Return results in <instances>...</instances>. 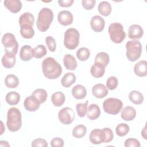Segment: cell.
<instances>
[{"label": "cell", "mask_w": 147, "mask_h": 147, "mask_svg": "<svg viewBox=\"0 0 147 147\" xmlns=\"http://www.w3.org/2000/svg\"><path fill=\"white\" fill-rule=\"evenodd\" d=\"M1 62L2 65L6 68H11L13 67L16 62V55L11 53L5 52L2 57Z\"/></svg>", "instance_id": "obj_16"}, {"label": "cell", "mask_w": 147, "mask_h": 147, "mask_svg": "<svg viewBox=\"0 0 147 147\" xmlns=\"http://www.w3.org/2000/svg\"><path fill=\"white\" fill-rule=\"evenodd\" d=\"M31 146L32 147H47L48 143L45 140L41 138H38L34 139L32 141Z\"/></svg>", "instance_id": "obj_44"}, {"label": "cell", "mask_w": 147, "mask_h": 147, "mask_svg": "<svg viewBox=\"0 0 147 147\" xmlns=\"http://www.w3.org/2000/svg\"><path fill=\"white\" fill-rule=\"evenodd\" d=\"M122 107V102L118 98H109L106 99L103 103L104 111L111 115L118 114L121 111Z\"/></svg>", "instance_id": "obj_7"}, {"label": "cell", "mask_w": 147, "mask_h": 147, "mask_svg": "<svg viewBox=\"0 0 147 147\" xmlns=\"http://www.w3.org/2000/svg\"><path fill=\"white\" fill-rule=\"evenodd\" d=\"M129 100L135 105H140L144 101L143 95L138 91L133 90L129 94Z\"/></svg>", "instance_id": "obj_30"}, {"label": "cell", "mask_w": 147, "mask_h": 147, "mask_svg": "<svg viewBox=\"0 0 147 147\" xmlns=\"http://www.w3.org/2000/svg\"><path fill=\"white\" fill-rule=\"evenodd\" d=\"M126 55L130 61H135L140 57L142 47L139 41L133 40L127 41L126 44Z\"/></svg>", "instance_id": "obj_4"}, {"label": "cell", "mask_w": 147, "mask_h": 147, "mask_svg": "<svg viewBox=\"0 0 147 147\" xmlns=\"http://www.w3.org/2000/svg\"><path fill=\"white\" fill-rule=\"evenodd\" d=\"M87 132V127L83 125H76L72 130V136L76 138L83 137Z\"/></svg>", "instance_id": "obj_35"}, {"label": "cell", "mask_w": 147, "mask_h": 147, "mask_svg": "<svg viewBox=\"0 0 147 147\" xmlns=\"http://www.w3.org/2000/svg\"><path fill=\"white\" fill-rule=\"evenodd\" d=\"M5 84L8 88H15L19 84L18 78L14 74L7 75L5 79Z\"/></svg>", "instance_id": "obj_29"}, {"label": "cell", "mask_w": 147, "mask_h": 147, "mask_svg": "<svg viewBox=\"0 0 147 147\" xmlns=\"http://www.w3.org/2000/svg\"><path fill=\"white\" fill-rule=\"evenodd\" d=\"M63 145L64 141L59 137L53 138L51 141V146L52 147H62Z\"/></svg>", "instance_id": "obj_46"}, {"label": "cell", "mask_w": 147, "mask_h": 147, "mask_svg": "<svg viewBox=\"0 0 147 147\" xmlns=\"http://www.w3.org/2000/svg\"><path fill=\"white\" fill-rule=\"evenodd\" d=\"M105 133V143H108L111 142L114 137L113 133L111 129L109 127H105L102 129Z\"/></svg>", "instance_id": "obj_43"}, {"label": "cell", "mask_w": 147, "mask_h": 147, "mask_svg": "<svg viewBox=\"0 0 147 147\" xmlns=\"http://www.w3.org/2000/svg\"><path fill=\"white\" fill-rule=\"evenodd\" d=\"M2 43L4 46L5 52L11 53L14 55L17 54L18 48V43L14 34L10 33L4 34L2 38Z\"/></svg>", "instance_id": "obj_8"}, {"label": "cell", "mask_w": 147, "mask_h": 147, "mask_svg": "<svg viewBox=\"0 0 147 147\" xmlns=\"http://www.w3.org/2000/svg\"><path fill=\"white\" fill-rule=\"evenodd\" d=\"M90 142L95 145H98L104 142L105 133L103 130L99 129H93L89 136Z\"/></svg>", "instance_id": "obj_11"}, {"label": "cell", "mask_w": 147, "mask_h": 147, "mask_svg": "<svg viewBox=\"0 0 147 147\" xmlns=\"http://www.w3.org/2000/svg\"><path fill=\"white\" fill-rule=\"evenodd\" d=\"M6 125L13 132L19 130L22 126V116L20 111L16 107H11L7 113Z\"/></svg>", "instance_id": "obj_3"}, {"label": "cell", "mask_w": 147, "mask_h": 147, "mask_svg": "<svg viewBox=\"0 0 147 147\" xmlns=\"http://www.w3.org/2000/svg\"><path fill=\"white\" fill-rule=\"evenodd\" d=\"M92 92L95 98L100 99L105 97L108 94L109 91L104 84L98 83L93 86Z\"/></svg>", "instance_id": "obj_15"}, {"label": "cell", "mask_w": 147, "mask_h": 147, "mask_svg": "<svg viewBox=\"0 0 147 147\" xmlns=\"http://www.w3.org/2000/svg\"><path fill=\"white\" fill-rule=\"evenodd\" d=\"M65 100L64 94L61 91H57L54 92L51 96V101L53 105L56 107H60L62 106Z\"/></svg>", "instance_id": "obj_26"}, {"label": "cell", "mask_w": 147, "mask_h": 147, "mask_svg": "<svg viewBox=\"0 0 147 147\" xmlns=\"http://www.w3.org/2000/svg\"><path fill=\"white\" fill-rule=\"evenodd\" d=\"M100 115V110L99 107L96 104L90 105L87 111V117L91 120L96 119Z\"/></svg>", "instance_id": "obj_24"}, {"label": "cell", "mask_w": 147, "mask_h": 147, "mask_svg": "<svg viewBox=\"0 0 147 147\" xmlns=\"http://www.w3.org/2000/svg\"><path fill=\"white\" fill-rule=\"evenodd\" d=\"M124 146L125 147H140L141 144L137 139L130 138L125 140Z\"/></svg>", "instance_id": "obj_42"}, {"label": "cell", "mask_w": 147, "mask_h": 147, "mask_svg": "<svg viewBox=\"0 0 147 147\" xmlns=\"http://www.w3.org/2000/svg\"><path fill=\"white\" fill-rule=\"evenodd\" d=\"M105 25L104 19L99 16H94L90 20L91 28L95 32H102L104 29Z\"/></svg>", "instance_id": "obj_12"}, {"label": "cell", "mask_w": 147, "mask_h": 147, "mask_svg": "<svg viewBox=\"0 0 147 147\" xmlns=\"http://www.w3.org/2000/svg\"><path fill=\"white\" fill-rule=\"evenodd\" d=\"M134 74L139 77H144L147 75V62L141 60L137 62L134 67Z\"/></svg>", "instance_id": "obj_18"}, {"label": "cell", "mask_w": 147, "mask_h": 147, "mask_svg": "<svg viewBox=\"0 0 147 147\" xmlns=\"http://www.w3.org/2000/svg\"><path fill=\"white\" fill-rule=\"evenodd\" d=\"M40 104V101L32 95L26 97L24 102V106L25 109L30 112H34L38 110Z\"/></svg>", "instance_id": "obj_10"}, {"label": "cell", "mask_w": 147, "mask_h": 147, "mask_svg": "<svg viewBox=\"0 0 147 147\" xmlns=\"http://www.w3.org/2000/svg\"><path fill=\"white\" fill-rule=\"evenodd\" d=\"M95 2L96 1L95 0H83L82 4L84 9L90 10L94 7Z\"/></svg>", "instance_id": "obj_45"}, {"label": "cell", "mask_w": 147, "mask_h": 147, "mask_svg": "<svg viewBox=\"0 0 147 147\" xmlns=\"http://www.w3.org/2000/svg\"><path fill=\"white\" fill-rule=\"evenodd\" d=\"M63 63L66 69L71 71L75 70L78 65L76 59L71 54H66L64 55Z\"/></svg>", "instance_id": "obj_21"}, {"label": "cell", "mask_w": 147, "mask_h": 147, "mask_svg": "<svg viewBox=\"0 0 147 147\" xmlns=\"http://www.w3.org/2000/svg\"><path fill=\"white\" fill-rule=\"evenodd\" d=\"M5 100L9 105H16L20 100V95L16 91H10L6 94Z\"/></svg>", "instance_id": "obj_31"}, {"label": "cell", "mask_w": 147, "mask_h": 147, "mask_svg": "<svg viewBox=\"0 0 147 147\" xmlns=\"http://www.w3.org/2000/svg\"><path fill=\"white\" fill-rule=\"evenodd\" d=\"M42 71L47 78L56 79L61 75L62 68L54 58L48 57L42 62Z\"/></svg>", "instance_id": "obj_1"}, {"label": "cell", "mask_w": 147, "mask_h": 147, "mask_svg": "<svg viewBox=\"0 0 147 147\" xmlns=\"http://www.w3.org/2000/svg\"><path fill=\"white\" fill-rule=\"evenodd\" d=\"M90 56V50L85 47L79 48L76 52V57L80 61H84L87 60Z\"/></svg>", "instance_id": "obj_37"}, {"label": "cell", "mask_w": 147, "mask_h": 147, "mask_svg": "<svg viewBox=\"0 0 147 147\" xmlns=\"http://www.w3.org/2000/svg\"><path fill=\"white\" fill-rule=\"evenodd\" d=\"M59 121L64 125H69L75 119V114L74 110L68 107L61 109L58 113Z\"/></svg>", "instance_id": "obj_9"}, {"label": "cell", "mask_w": 147, "mask_h": 147, "mask_svg": "<svg viewBox=\"0 0 147 147\" xmlns=\"http://www.w3.org/2000/svg\"><path fill=\"white\" fill-rule=\"evenodd\" d=\"M80 34L78 30L75 28H69L64 33V44L65 48L74 50L79 44Z\"/></svg>", "instance_id": "obj_6"}, {"label": "cell", "mask_w": 147, "mask_h": 147, "mask_svg": "<svg viewBox=\"0 0 147 147\" xmlns=\"http://www.w3.org/2000/svg\"><path fill=\"white\" fill-rule=\"evenodd\" d=\"M20 34L24 38H32L34 35V30L32 26L29 25H22L20 26Z\"/></svg>", "instance_id": "obj_33"}, {"label": "cell", "mask_w": 147, "mask_h": 147, "mask_svg": "<svg viewBox=\"0 0 147 147\" xmlns=\"http://www.w3.org/2000/svg\"><path fill=\"white\" fill-rule=\"evenodd\" d=\"M76 77L72 72L66 73L61 80V85L65 88H68L71 86L76 82Z\"/></svg>", "instance_id": "obj_25"}, {"label": "cell", "mask_w": 147, "mask_h": 147, "mask_svg": "<svg viewBox=\"0 0 147 147\" xmlns=\"http://www.w3.org/2000/svg\"><path fill=\"white\" fill-rule=\"evenodd\" d=\"M105 72V67L99 64L94 63L91 67L90 73L91 75L95 78L102 77Z\"/></svg>", "instance_id": "obj_27"}, {"label": "cell", "mask_w": 147, "mask_h": 147, "mask_svg": "<svg viewBox=\"0 0 147 147\" xmlns=\"http://www.w3.org/2000/svg\"><path fill=\"white\" fill-rule=\"evenodd\" d=\"M141 136H142V137L145 140H146V139H147V138H146V126H145L143 128V129L142 130V131H141Z\"/></svg>", "instance_id": "obj_48"}, {"label": "cell", "mask_w": 147, "mask_h": 147, "mask_svg": "<svg viewBox=\"0 0 147 147\" xmlns=\"http://www.w3.org/2000/svg\"><path fill=\"white\" fill-rule=\"evenodd\" d=\"M53 20V13L48 7H43L38 13L36 26L41 32H46L49 28Z\"/></svg>", "instance_id": "obj_2"}, {"label": "cell", "mask_w": 147, "mask_h": 147, "mask_svg": "<svg viewBox=\"0 0 147 147\" xmlns=\"http://www.w3.org/2000/svg\"><path fill=\"white\" fill-rule=\"evenodd\" d=\"M100 14L105 17L109 16L111 12V5L107 1H102L100 2L98 7Z\"/></svg>", "instance_id": "obj_28"}, {"label": "cell", "mask_w": 147, "mask_h": 147, "mask_svg": "<svg viewBox=\"0 0 147 147\" xmlns=\"http://www.w3.org/2000/svg\"><path fill=\"white\" fill-rule=\"evenodd\" d=\"M32 95L35 96L41 103H44L46 101L48 96L47 91L42 88H37L35 90L32 92Z\"/></svg>", "instance_id": "obj_36"}, {"label": "cell", "mask_w": 147, "mask_h": 147, "mask_svg": "<svg viewBox=\"0 0 147 147\" xmlns=\"http://www.w3.org/2000/svg\"><path fill=\"white\" fill-rule=\"evenodd\" d=\"M109 61V55L105 52L98 53L95 57V63L101 64L105 67H106L108 65Z\"/></svg>", "instance_id": "obj_32"}, {"label": "cell", "mask_w": 147, "mask_h": 147, "mask_svg": "<svg viewBox=\"0 0 147 147\" xmlns=\"http://www.w3.org/2000/svg\"><path fill=\"white\" fill-rule=\"evenodd\" d=\"M74 0H59L58 3L61 7H70L74 3Z\"/></svg>", "instance_id": "obj_47"}, {"label": "cell", "mask_w": 147, "mask_h": 147, "mask_svg": "<svg viewBox=\"0 0 147 147\" xmlns=\"http://www.w3.org/2000/svg\"><path fill=\"white\" fill-rule=\"evenodd\" d=\"M34 22L33 15L29 12H25L21 15L19 18L20 26L22 25H29L33 26Z\"/></svg>", "instance_id": "obj_23"}, {"label": "cell", "mask_w": 147, "mask_h": 147, "mask_svg": "<svg viewBox=\"0 0 147 147\" xmlns=\"http://www.w3.org/2000/svg\"><path fill=\"white\" fill-rule=\"evenodd\" d=\"M57 20L61 25L68 26L72 23L73 16L72 14L68 10H62L59 13Z\"/></svg>", "instance_id": "obj_13"}, {"label": "cell", "mask_w": 147, "mask_h": 147, "mask_svg": "<svg viewBox=\"0 0 147 147\" xmlns=\"http://www.w3.org/2000/svg\"><path fill=\"white\" fill-rule=\"evenodd\" d=\"M20 59L24 61H29L33 57V49L29 45H25L21 48L20 52Z\"/></svg>", "instance_id": "obj_19"}, {"label": "cell", "mask_w": 147, "mask_h": 147, "mask_svg": "<svg viewBox=\"0 0 147 147\" xmlns=\"http://www.w3.org/2000/svg\"><path fill=\"white\" fill-rule=\"evenodd\" d=\"M88 103V101L87 100L84 103H78L76 105V112L80 117L83 118L87 114Z\"/></svg>", "instance_id": "obj_39"}, {"label": "cell", "mask_w": 147, "mask_h": 147, "mask_svg": "<svg viewBox=\"0 0 147 147\" xmlns=\"http://www.w3.org/2000/svg\"><path fill=\"white\" fill-rule=\"evenodd\" d=\"M144 34L142 28L137 24H133L129 26L128 29V37L129 38L135 40L141 38Z\"/></svg>", "instance_id": "obj_14"}, {"label": "cell", "mask_w": 147, "mask_h": 147, "mask_svg": "<svg viewBox=\"0 0 147 147\" xmlns=\"http://www.w3.org/2000/svg\"><path fill=\"white\" fill-rule=\"evenodd\" d=\"M0 146H10V145L6 141H0Z\"/></svg>", "instance_id": "obj_49"}, {"label": "cell", "mask_w": 147, "mask_h": 147, "mask_svg": "<svg viewBox=\"0 0 147 147\" xmlns=\"http://www.w3.org/2000/svg\"><path fill=\"white\" fill-rule=\"evenodd\" d=\"M45 43L48 49L51 52H55L56 49V42L55 39L51 36H48L45 38Z\"/></svg>", "instance_id": "obj_41"}, {"label": "cell", "mask_w": 147, "mask_h": 147, "mask_svg": "<svg viewBox=\"0 0 147 147\" xmlns=\"http://www.w3.org/2000/svg\"><path fill=\"white\" fill-rule=\"evenodd\" d=\"M72 95L76 99H84L87 95L86 88L81 85L78 84L74 86L72 89Z\"/></svg>", "instance_id": "obj_22"}, {"label": "cell", "mask_w": 147, "mask_h": 147, "mask_svg": "<svg viewBox=\"0 0 147 147\" xmlns=\"http://www.w3.org/2000/svg\"><path fill=\"white\" fill-rule=\"evenodd\" d=\"M108 32L111 40L115 44L121 43L126 37L123 26L119 22L111 23L109 26Z\"/></svg>", "instance_id": "obj_5"}, {"label": "cell", "mask_w": 147, "mask_h": 147, "mask_svg": "<svg viewBox=\"0 0 147 147\" xmlns=\"http://www.w3.org/2000/svg\"><path fill=\"white\" fill-rule=\"evenodd\" d=\"M129 126L127 124L121 123L118 124L115 128V132L117 136L119 137H123L126 136L129 131Z\"/></svg>", "instance_id": "obj_38"}, {"label": "cell", "mask_w": 147, "mask_h": 147, "mask_svg": "<svg viewBox=\"0 0 147 147\" xmlns=\"http://www.w3.org/2000/svg\"><path fill=\"white\" fill-rule=\"evenodd\" d=\"M47 54V50L44 45H38L33 48V56L36 59H41Z\"/></svg>", "instance_id": "obj_34"}, {"label": "cell", "mask_w": 147, "mask_h": 147, "mask_svg": "<svg viewBox=\"0 0 147 147\" xmlns=\"http://www.w3.org/2000/svg\"><path fill=\"white\" fill-rule=\"evenodd\" d=\"M118 79L115 76H111L109 77L106 81V87L110 90L115 89L118 86Z\"/></svg>", "instance_id": "obj_40"}, {"label": "cell", "mask_w": 147, "mask_h": 147, "mask_svg": "<svg viewBox=\"0 0 147 147\" xmlns=\"http://www.w3.org/2000/svg\"><path fill=\"white\" fill-rule=\"evenodd\" d=\"M121 118L126 121L133 120L136 116V109L131 106H126L122 110Z\"/></svg>", "instance_id": "obj_20"}, {"label": "cell", "mask_w": 147, "mask_h": 147, "mask_svg": "<svg viewBox=\"0 0 147 147\" xmlns=\"http://www.w3.org/2000/svg\"><path fill=\"white\" fill-rule=\"evenodd\" d=\"M4 6L11 13H18L22 8V3L20 0H5Z\"/></svg>", "instance_id": "obj_17"}]
</instances>
